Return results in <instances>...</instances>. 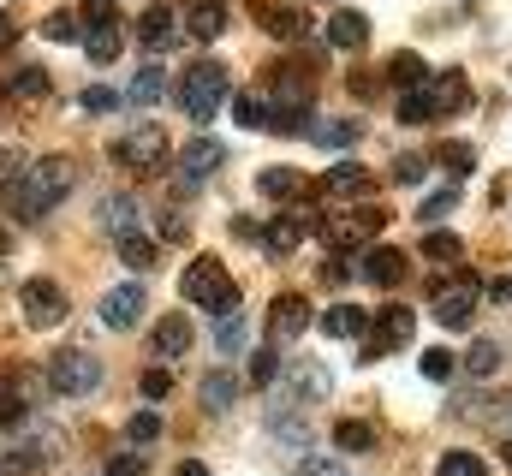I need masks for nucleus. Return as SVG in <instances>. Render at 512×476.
<instances>
[{
	"instance_id": "1",
	"label": "nucleus",
	"mask_w": 512,
	"mask_h": 476,
	"mask_svg": "<svg viewBox=\"0 0 512 476\" xmlns=\"http://www.w3.org/2000/svg\"><path fill=\"white\" fill-rule=\"evenodd\" d=\"M66 191H72V161L66 155H42V161L24 167V179L6 185V215L12 221H42Z\"/></svg>"
},
{
	"instance_id": "2",
	"label": "nucleus",
	"mask_w": 512,
	"mask_h": 476,
	"mask_svg": "<svg viewBox=\"0 0 512 476\" xmlns=\"http://www.w3.org/2000/svg\"><path fill=\"white\" fill-rule=\"evenodd\" d=\"M179 292L191 304H203L209 316H233L239 310V286H233V274H227L221 256H191L185 274H179Z\"/></svg>"
},
{
	"instance_id": "3",
	"label": "nucleus",
	"mask_w": 512,
	"mask_h": 476,
	"mask_svg": "<svg viewBox=\"0 0 512 476\" xmlns=\"http://www.w3.org/2000/svg\"><path fill=\"white\" fill-rule=\"evenodd\" d=\"M179 108L197 119V125L221 114L227 108V66L221 60H191L185 78H179Z\"/></svg>"
},
{
	"instance_id": "4",
	"label": "nucleus",
	"mask_w": 512,
	"mask_h": 476,
	"mask_svg": "<svg viewBox=\"0 0 512 476\" xmlns=\"http://www.w3.org/2000/svg\"><path fill=\"white\" fill-rule=\"evenodd\" d=\"M48 381H54V393H60V399H90V393L108 381V369H102V357H96V352L66 346V352L48 357Z\"/></svg>"
},
{
	"instance_id": "5",
	"label": "nucleus",
	"mask_w": 512,
	"mask_h": 476,
	"mask_svg": "<svg viewBox=\"0 0 512 476\" xmlns=\"http://www.w3.org/2000/svg\"><path fill=\"white\" fill-rule=\"evenodd\" d=\"M108 155H114L126 173H161V161H167V131H161V125H137L131 137L108 143Z\"/></svg>"
},
{
	"instance_id": "6",
	"label": "nucleus",
	"mask_w": 512,
	"mask_h": 476,
	"mask_svg": "<svg viewBox=\"0 0 512 476\" xmlns=\"http://www.w3.org/2000/svg\"><path fill=\"white\" fill-rule=\"evenodd\" d=\"M18 304H24V322H30V328L66 322V286H60V280H24V286H18Z\"/></svg>"
},
{
	"instance_id": "7",
	"label": "nucleus",
	"mask_w": 512,
	"mask_h": 476,
	"mask_svg": "<svg viewBox=\"0 0 512 476\" xmlns=\"http://www.w3.org/2000/svg\"><path fill=\"white\" fill-rule=\"evenodd\" d=\"M477 292H483L477 274H459L453 286H441V292H435V322H441V328H471V316H477Z\"/></svg>"
},
{
	"instance_id": "8",
	"label": "nucleus",
	"mask_w": 512,
	"mask_h": 476,
	"mask_svg": "<svg viewBox=\"0 0 512 476\" xmlns=\"http://www.w3.org/2000/svg\"><path fill=\"white\" fill-rule=\"evenodd\" d=\"M256 24L274 42H304V30H310V18H304L298 0H256Z\"/></svg>"
},
{
	"instance_id": "9",
	"label": "nucleus",
	"mask_w": 512,
	"mask_h": 476,
	"mask_svg": "<svg viewBox=\"0 0 512 476\" xmlns=\"http://www.w3.org/2000/svg\"><path fill=\"white\" fill-rule=\"evenodd\" d=\"M310 322H316V310H310L304 292H280V298L268 304V334H274V340H298Z\"/></svg>"
},
{
	"instance_id": "10",
	"label": "nucleus",
	"mask_w": 512,
	"mask_h": 476,
	"mask_svg": "<svg viewBox=\"0 0 512 476\" xmlns=\"http://www.w3.org/2000/svg\"><path fill=\"white\" fill-rule=\"evenodd\" d=\"M90 12V36H84V54L96 60V66H108L114 54H120V18H114V6H84Z\"/></svg>"
},
{
	"instance_id": "11",
	"label": "nucleus",
	"mask_w": 512,
	"mask_h": 476,
	"mask_svg": "<svg viewBox=\"0 0 512 476\" xmlns=\"http://www.w3.org/2000/svg\"><path fill=\"white\" fill-rule=\"evenodd\" d=\"M143 310H149V286H137V280L114 286V292L102 298V322H108V328H137Z\"/></svg>"
},
{
	"instance_id": "12",
	"label": "nucleus",
	"mask_w": 512,
	"mask_h": 476,
	"mask_svg": "<svg viewBox=\"0 0 512 476\" xmlns=\"http://www.w3.org/2000/svg\"><path fill=\"white\" fill-rule=\"evenodd\" d=\"M221 161H227V143H215V137H191V143L179 149V173H185V185H203Z\"/></svg>"
},
{
	"instance_id": "13",
	"label": "nucleus",
	"mask_w": 512,
	"mask_h": 476,
	"mask_svg": "<svg viewBox=\"0 0 512 476\" xmlns=\"http://www.w3.org/2000/svg\"><path fill=\"white\" fill-rule=\"evenodd\" d=\"M256 191L274 197V203H298V197H310V191H322V185H310L298 167H262V173H256Z\"/></svg>"
},
{
	"instance_id": "14",
	"label": "nucleus",
	"mask_w": 512,
	"mask_h": 476,
	"mask_svg": "<svg viewBox=\"0 0 512 476\" xmlns=\"http://www.w3.org/2000/svg\"><path fill=\"white\" fill-rule=\"evenodd\" d=\"M429 90H435V108H441V114H465V108H471V78H465L459 66H447Z\"/></svg>"
},
{
	"instance_id": "15",
	"label": "nucleus",
	"mask_w": 512,
	"mask_h": 476,
	"mask_svg": "<svg viewBox=\"0 0 512 476\" xmlns=\"http://www.w3.org/2000/svg\"><path fill=\"white\" fill-rule=\"evenodd\" d=\"M304 233H310V215H280V221L262 227V244H268V256H292Z\"/></svg>"
},
{
	"instance_id": "16",
	"label": "nucleus",
	"mask_w": 512,
	"mask_h": 476,
	"mask_svg": "<svg viewBox=\"0 0 512 476\" xmlns=\"http://www.w3.org/2000/svg\"><path fill=\"white\" fill-rule=\"evenodd\" d=\"M328 42H334V48H364V42H370V18L352 12V6H340V12L328 18Z\"/></svg>"
},
{
	"instance_id": "17",
	"label": "nucleus",
	"mask_w": 512,
	"mask_h": 476,
	"mask_svg": "<svg viewBox=\"0 0 512 476\" xmlns=\"http://www.w3.org/2000/svg\"><path fill=\"white\" fill-rule=\"evenodd\" d=\"M387 84H393L399 96H411V90H429V72H423V60L405 48V54H393V60H387Z\"/></svg>"
},
{
	"instance_id": "18",
	"label": "nucleus",
	"mask_w": 512,
	"mask_h": 476,
	"mask_svg": "<svg viewBox=\"0 0 512 476\" xmlns=\"http://www.w3.org/2000/svg\"><path fill=\"white\" fill-rule=\"evenodd\" d=\"M24 423V369H0V429Z\"/></svg>"
},
{
	"instance_id": "19",
	"label": "nucleus",
	"mask_w": 512,
	"mask_h": 476,
	"mask_svg": "<svg viewBox=\"0 0 512 476\" xmlns=\"http://www.w3.org/2000/svg\"><path fill=\"white\" fill-rule=\"evenodd\" d=\"M364 274H370L376 286H399V280H405V256H399L393 244H376V250H364Z\"/></svg>"
},
{
	"instance_id": "20",
	"label": "nucleus",
	"mask_w": 512,
	"mask_h": 476,
	"mask_svg": "<svg viewBox=\"0 0 512 476\" xmlns=\"http://www.w3.org/2000/svg\"><path fill=\"white\" fill-rule=\"evenodd\" d=\"M120 262H126L131 274H143V268H155V262H161V244L131 227V233H120Z\"/></svg>"
},
{
	"instance_id": "21",
	"label": "nucleus",
	"mask_w": 512,
	"mask_h": 476,
	"mask_svg": "<svg viewBox=\"0 0 512 476\" xmlns=\"http://www.w3.org/2000/svg\"><path fill=\"white\" fill-rule=\"evenodd\" d=\"M322 191H328V197H352V203H358V197L370 191V173H364L358 161H340V167L322 179Z\"/></svg>"
},
{
	"instance_id": "22",
	"label": "nucleus",
	"mask_w": 512,
	"mask_h": 476,
	"mask_svg": "<svg viewBox=\"0 0 512 476\" xmlns=\"http://www.w3.org/2000/svg\"><path fill=\"white\" fill-rule=\"evenodd\" d=\"M364 328H370V316H364L358 304H334V310L322 316V334H328V340H358Z\"/></svg>"
},
{
	"instance_id": "23",
	"label": "nucleus",
	"mask_w": 512,
	"mask_h": 476,
	"mask_svg": "<svg viewBox=\"0 0 512 476\" xmlns=\"http://www.w3.org/2000/svg\"><path fill=\"white\" fill-rule=\"evenodd\" d=\"M304 125H310V96H274L268 131H304Z\"/></svg>"
},
{
	"instance_id": "24",
	"label": "nucleus",
	"mask_w": 512,
	"mask_h": 476,
	"mask_svg": "<svg viewBox=\"0 0 512 476\" xmlns=\"http://www.w3.org/2000/svg\"><path fill=\"white\" fill-rule=\"evenodd\" d=\"M149 340H155V352H161V357H179V352H191V322H185V316H161Z\"/></svg>"
},
{
	"instance_id": "25",
	"label": "nucleus",
	"mask_w": 512,
	"mask_h": 476,
	"mask_svg": "<svg viewBox=\"0 0 512 476\" xmlns=\"http://www.w3.org/2000/svg\"><path fill=\"white\" fill-rule=\"evenodd\" d=\"M185 30H191L197 42H215V36L227 30V12H221V0H203V6H191V18H185Z\"/></svg>"
},
{
	"instance_id": "26",
	"label": "nucleus",
	"mask_w": 512,
	"mask_h": 476,
	"mask_svg": "<svg viewBox=\"0 0 512 476\" xmlns=\"http://www.w3.org/2000/svg\"><path fill=\"white\" fill-rule=\"evenodd\" d=\"M137 42H143V48H167V42H173V12H167V6H149V12L137 18Z\"/></svg>"
},
{
	"instance_id": "27",
	"label": "nucleus",
	"mask_w": 512,
	"mask_h": 476,
	"mask_svg": "<svg viewBox=\"0 0 512 476\" xmlns=\"http://www.w3.org/2000/svg\"><path fill=\"white\" fill-rule=\"evenodd\" d=\"M203 405H209V411H233V405H239V375L209 369V381H203Z\"/></svg>"
},
{
	"instance_id": "28",
	"label": "nucleus",
	"mask_w": 512,
	"mask_h": 476,
	"mask_svg": "<svg viewBox=\"0 0 512 476\" xmlns=\"http://www.w3.org/2000/svg\"><path fill=\"white\" fill-rule=\"evenodd\" d=\"M334 447L340 453H370L376 447V429L364 417H346V423H334Z\"/></svg>"
},
{
	"instance_id": "29",
	"label": "nucleus",
	"mask_w": 512,
	"mask_h": 476,
	"mask_svg": "<svg viewBox=\"0 0 512 476\" xmlns=\"http://www.w3.org/2000/svg\"><path fill=\"white\" fill-rule=\"evenodd\" d=\"M393 108H399V125H429V119L441 114V108H435V90H411V96H393Z\"/></svg>"
},
{
	"instance_id": "30",
	"label": "nucleus",
	"mask_w": 512,
	"mask_h": 476,
	"mask_svg": "<svg viewBox=\"0 0 512 476\" xmlns=\"http://www.w3.org/2000/svg\"><path fill=\"white\" fill-rule=\"evenodd\" d=\"M292 387H298V399H328L334 381H328L322 363H298V369H292Z\"/></svg>"
},
{
	"instance_id": "31",
	"label": "nucleus",
	"mask_w": 512,
	"mask_h": 476,
	"mask_svg": "<svg viewBox=\"0 0 512 476\" xmlns=\"http://www.w3.org/2000/svg\"><path fill=\"white\" fill-rule=\"evenodd\" d=\"M161 96H167V72H161V66H143V72L131 78L126 102H143V108H149V102H161Z\"/></svg>"
},
{
	"instance_id": "32",
	"label": "nucleus",
	"mask_w": 512,
	"mask_h": 476,
	"mask_svg": "<svg viewBox=\"0 0 512 476\" xmlns=\"http://www.w3.org/2000/svg\"><path fill=\"white\" fill-rule=\"evenodd\" d=\"M316 143L322 149H352L358 143V119H322L316 125Z\"/></svg>"
},
{
	"instance_id": "33",
	"label": "nucleus",
	"mask_w": 512,
	"mask_h": 476,
	"mask_svg": "<svg viewBox=\"0 0 512 476\" xmlns=\"http://www.w3.org/2000/svg\"><path fill=\"white\" fill-rule=\"evenodd\" d=\"M268 429H274V441H286V447H298V441L310 447V423L298 429V411H286V405H280V411L268 417Z\"/></svg>"
},
{
	"instance_id": "34",
	"label": "nucleus",
	"mask_w": 512,
	"mask_h": 476,
	"mask_svg": "<svg viewBox=\"0 0 512 476\" xmlns=\"http://www.w3.org/2000/svg\"><path fill=\"white\" fill-rule=\"evenodd\" d=\"M417 369H423V381H447V375L459 369V357L447 352V346H429V352L417 357Z\"/></svg>"
},
{
	"instance_id": "35",
	"label": "nucleus",
	"mask_w": 512,
	"mask_h": 476,
	"mask_svg": "<svg viewBox=\"0 0 512 476\" xmlns=\"http://www.w3.org/2000/svg\"><path fill=\"white\" fill-rule=\"evenodd\" d=\"M453 203H459V191H453V185H447V191H429V197L417 203V221H423V227H435L441 215H453Z\"/></svg>"
},
{
	"instance_id": "36",
	"label": "nucleus",
	"mask_w": 512,
	"mask_h": 476,
	"mask_svg": "<svg viewBox=\"0 0 512 476\" xmlns=\"http://www.w3.org/2000/svg\"><path fill=\"white\" fill-rule=\"evenodd\" d=\"M465 369H471L477 381H483V375H495V369H501V346H495V340H477V346L465 352Z\"/></svg>"
},
{
	"instance_id": "37",
	"label": "nucleus",
	"mask_w": 512,
	"mask_h": 476,
	"mask_svg": "<svg viewBox=\"0 0 512 476\" xmlns=\"http://www.w3.org/2000/svg\"><path fill=\"white\" fill-rule=\"evenodd\" d=\"M435 476H489V465H483L477 453H441Z\"/></svg>"
},
{
	"instance_id": "38",
	"label": "nucleus",
	"mask_w": 512,
	"mask_h": 476,
	"mask_svg": "<svg viewBox=\"0 0 512 476\" xmlns=\"http://www.w3.org/2000/svg\"><path fill=\"white\" fill-rule=\"evenodd\" d=\"M459 250H465V244H459L453 233H441V227L423 238V256H429V262H459Z\"/></svg>"
},
{
	"instance_id": "39",
	"label": "nucleus",
	"mask_w": 512,
	"mask_h": 476,
	"mask_svg": "<svg viewBox=\"0 0 512 476\" xmlns=\"http://www.w3.org/2000/svg\"><path fill=\"white\" fill-rule=\"evenodd\" d=\"M227 108H233V119H239L245 131H251V125H268V102H262V96H233Z\"/></svg>"
},
{
	"instance_id": "40",
	"label": "nucleus",
	"mask_w": 512,
	"mask_h": 476,
	"mask_svg": "<svg viewBox=\"0 0 512 476\" xmlns=\"http://www.w3.org/2000/svg\"><path fill=\"white\" fill-rule=\"evenodd\" d=\"M441 167H447L453 179H465V173L477 167V149H471V143H447V149H441Z\"/></svg>"
},
{
	"instance_id": "41",
	"label": "nucleus",
	"mask_w": 512,
	"mask_h": 476,
	"mask_svg": "<svg viewBox=\"0 0 512 476\" xmlns=\"http://www.w3.org/2000/svg\"><path fill=\"white\" fill-rule=\"evenodd\" d=\"M155 435H161V417H155V411H137V417L126 423V441H131V447H149Z\"/></svg>"
},
{
	"instance_id": "42",
	"label": "nucleus",
	"mask_w": 512,
	"mask_h": 476,
	"mask_svg": "<svg viewBox=\"0 0 512 476\" xmlns=\"http://www.w3.org/2000/svg\"><path fill=\"white\" fill-rule=\"evenodd\" d=\"M411 322H417V316H411V310H405V304H387V310H382V334H393V340H399V346H405V340H411Z\"/></svg>"
},
{
	"instance_id": "43",
	"label": "nucleus",
	"mask_w": 512,
	"mask_h": 476,
	"mask_svg": "<svg viewBox=\"0 0 512 476\" xmlns=\"http://www.w3.org/2000/svg\"><path fill=\"white\" fill-rule=\"evenodd\" d=\"M245 334H251V328H245L239 316H221V328H215V346H221V352H245Z\"/></svg>"
},
{
	"instance_id": "44",
	"label": "nucleus",
	"mask_w": 512,
	"mask_h": 476,
	"mask_svg": "<svg viewBox=\"0 0 512 476\" xmlns=\"http://www.w3.org/2000/svg\"><path fill=\"white\" fill-rule=\"evenodd\" d=\"M131 215H137V209H131V197H108V203H102V227L131 233ZM120 233H114V238H120Z\"/></svg>"
},
{
	"instance_id": "45",
	"label": "nucleus",
	"mask_w": 512,
	"mask_h": 476,
	"mask_svg": "<svg viewBox=\"0 0 512 476\" xmlns=\"http://www.w3.org/2000/svg\"><path fill=\"white\" fill-rule=\"evenodd\" d=\"M42 36H48V42H72V36H78V18H72V12H48V18H42Z\"/></svg>"
},
{
	"instance_id": "46",
	"label": "nucleus",
	"mask_w": 512,
	"mask_h": 476,
	"mask_svg": "<svg viewBox=\"0 0 512 476\" xmlns=\"http://www.w3.org/2000/svg\"><path fill=\"white\" fill-rule=\"evenodd\" d=\"M12 96H48V72H42V66H24V72L12 78Z\"/></svg>"
},
{
	"instance_id": "47",
	"label": "nucleus",
	"mask_w": 512,
	"mask_h": 476,
	"mask_svg": "<svg viewBox=\"0 0 512 476\" xmlns=\"http://www.w3.org/2000/svg\"><path fill=\"white\" fill-rule=\"evenodd\" d=\"M137 387H143V399H167V393H173V375L155 363V369H143V375H137Z\"/></svg>"
},
{
	"instance_id": "48",
	"label": "nucleus",
	"mask_w": 512,
	"mask_h": 476,
	"mask_svg": "<svg viewBox=\"0 0 512 476\" xmlns=\"http://www.w3.org/2000/svg\"><path fill=\"white\" fill-rule=\"evenodd\" d=\"M292 476H340V465H334L328 453H298V465H292Z\"/></svg>"
},
{
	"instance_id": "49",
	"label": "nucleus",
	"mask_w": 512,
	"mask_h": 476,
	"mask_svg": "<svg viewBox=\"0 0 512 476\" xmlns=\"http://www.w3.org/2000/svg\"><path fill=\"white\" fill-rule=\"evenodd\" d=\"M274 369H280V357L268 352V346H256V352H251V381H256V387H268V381H274Z\"/></svg>"
},
{
	"instance_id": "50",
	"label": "nucleus",
	"mask_w": 512,
	"mask_h": 476,
	"mask_svg": "<svg viewBox=\"0 0 512 476\" xmlns=\"http://www.w3.org/2000/svg\"><path fill=\"white\" fill-rule=\"evenodd\" d=\"M114 102H120V96H114L108 84H90V90H84V114H114Z\"/></svg>"
},
{
	"instance_id": "51",
	"label": "nucleus",
	"mask_w": 512,
	"mask_h": 476,
	"mask_svg": "<svg viewBox=\"0 0 512 476\" xmlns=\"http://www.w3.org/2000/svg\"><path fill=\"white\" fill-rule=\"evenodd\" d=\"M423 173H429V161H423V155H399V161H393V179H399V185H417Z\"/></svg>"
},
{
	"instance_id": "52",
	"label": "nucleus",
	"mask_w": 512,
	"mask_h": 476,
	"mask_svg": "<svg viewBox=\"0 0 512 476\" xmlns=\"http://www.w3.org/2000/svg\"><path fill=\"white\" fill-rule=\"evenodd\" d=\"M24 167H30V161H24L18 149H0V185H12V179H24Z\"/></svg>"
},
{
	"instance_id": "53",
	"label": "nucleus",
	"mask_w": 512,
	"mask_h": 476,
	"mask_svg": "<svg viewBox=\"0 0 512 476\" xmlns=\"http://www.w3.org/2000/svg\"><path fill=\"white\" fill-rule=\"evenodd\" d=\"M108 476H143V453H114L108 459Z\"/></svg>"
},
{
	"instance_id": "54",
	"label": "nucleus",
	"mask_w": 512,
	"mask_h": 476,
	"mask_svg": "<svg viewBox=\"0 0 512 476\" xmlns=\"http://www.w3.org/2000/svg\"><path fill=\"white\" fill-rule=\"evenodd\" d=\"M12 42H18V24H12V18H6V12H0V54H6V48H12Z\"/></svg>"
},
{
	"instance_id": "55",
	"label": "nucleus",
	"mask_w": 512,
	"mask_h": 476,
	"mask_svg": "<svg viewBox=\"0 0 512 476\" xmlns=\"http://www.w3.org/2000/svg\"><path fill=\"white\" fill-rule=\"evenodd\" d=\"M489 298L495 304H512V280H489Z\"/></svg>"
},
{
	"instance_id": "56",
	"label": "nucleus",
	"mask_w": 512,
	"mask_h": 476,
	"mask_svg": "<svg viewBox=\"0 0 512 476\" xmlns=\"http://www.w3.org/2000/svg\"><path fill=\"white\" fill-rule=\"evenodd\" d=\"M179 476H209V465H203V459H185V465H179Z\"/></svg>"
},
{
	"instance_id": "57",
	"label": "nucleus",
	"mask_w": 512,
	"mask_h": 476,
	"mask_svg": "<svg viewBox=\"0 0 512 476\" xmlns=\"http://www.w3.org/2000/svg\"><path fill=\"white\" fill-rule=\"evenodd\" d=\"M12 244H18V238H12V227H0V256H6V250H12Z\"/></svg>"
},
{
	"instance_id": "58",
	"label": "nucleus",
	"mask_w": 512,
	"mask_h": 476,
	"mask_svg": "<svg viewBox=\"0 0 512 476\" xmlns=\"http://www.w3.org/2000/svg\"><path fill=\"white\" fill-rule=\"evenodd\" d=\"M501 465H512V435L501 441Z\"/></svg>"
},
{
	"instance_id": "59",
	"label": "nucleus",
	"mask_w": 512,
	"mask_h": 476,
	"mask_svg": "<svg viewBox=\"0 0 512 476\" xmlns=\"http://www.w3.org/2000/svg\"><path fill=\"white\" fill-rule=\"evenodd\" d=\"M84 6H114V0H84Z\"/></svg>"
}]
</instances>
